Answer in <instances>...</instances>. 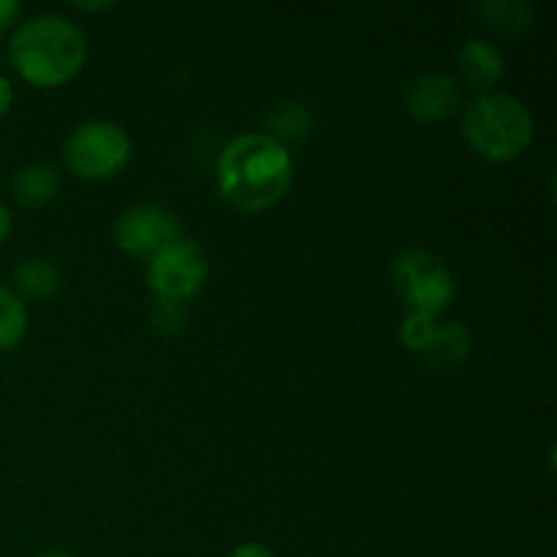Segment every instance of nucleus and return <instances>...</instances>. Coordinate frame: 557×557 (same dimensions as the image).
Instances as JSON below:
<instances>
[{"label": "nucleus", "instance_id": "23", "mask_svg": "<svg viewBox=\"0 0 557 557\" xmlns=\"http://www.w3.org/2000/svg\"><path fill=\"white\" fill-rule=\"evenodd\" d=\"M36 557H71V555H65V553H58V549H49V553H38Z\"/></svg>", "mask_w": 557, "mask_h": 557}, {"label": "nucleus", "instance_id": "10", "mask_svg": "<svg viewBox=\"0 0 557 557\" xmlns=\"http://www.w3.org/2000/svg\"><path fill=\"white\" fill-rule=\"evenodd\" d=\"M14 188L16 201L27 210H38V207H47L49 201L58 196L60 190V172L58 166H52L49 161H30L14 174Z\"/></svg>", "mask_w": 557, "mask_h": 557}, {"label": "nucleus", "instance_id": "13", "mask_svg": "<svg viewBox=\"0 0 557 557\" xmlns=\"http://www.w3.org/2000/svg\"><path fill=\"white\" fill-rule=\"evenodd\" d=\"M484 25L500 36H522L533 25V5L528 3H479L473 5Z\"/></svg>", "mask_w": 557, "mask_h": 557}, {"label": "nucleus", "instance_id": "8", "mask_svg": "<svg viewBox=\"0 0 557 557\" xmlns=\"http://www.w3.org/2000/svg\"><path fill=\"white\" fill-rule=\"evenodd\" d=\"M460 103V85L451 74L438 69L422 71L403 90V107L419 123H438L449 117Z\"/></svg>", "mask_w": 557, "mask_h": 557}, {"label": "nucleus", "instance_id": "16", "mask_svg": "<svg viewBox=\"0 0 557 557\" xmlns=\"http://www.w3.org/2000/svg\"><path fill=\"white\" fill-rule=\"evenodd\" d=\"M435 326H438V319H430V315L422 313H408L406 321L400 324V343L411 354H424L430 341H433Z\"/></svg>", "mask_w": 557, "mask_h": 557}, {"label": "nucleus", "instance_id": "15", "mask_svg": "<svg viewBox=\"0 0 557 557\" xmlns=\"http://www.w3.org/2000/svg\"><path fill=\"white\" fill-rule=\"evenodd\" d=\"M27 335V308L14 288L0 283V354L14 351Z\"/></svg>", "mask_w": 557, "mask_h": 557}, {"label": "nucleus", "instance_id": "9", "mask_svg": "<svg viewBox=\"0 0 557 557\" xmlns=\"http://www.w3.org/2000/svg\"><path fill=\"white\" fill-rule=\"evenodd\" d=\"M457 71H460V79L471 87L476 96L484 92H493L495 87L504 79V54L495 47L493 41H484V38H473L457 54Z\"/></svg>", "mask_w": 557, "mask_h": 557}, {"label": "nucleus", "instance_id": "1", "mask_svg": "<svg viewBox=\"0 0 557 557\" xmlns=\"http://www.w3.org/2000/svg\"><path fill=\"white\" fill-rule=\"evenodd\" d=\"M218 194L243 212H264L288 194L294 158L288 147L264 131L239 134L221 150L215 163Z\"/></svg>", "mask_w": 557, "mask_h": 557}, {"label": "nucleus", "instance_id": "2", "mask_svg": "<svg viewBox=\"0 0 557 557\" xmlns=\"http://www.w3.org/2000/svg\"><path fill=\"white\" fill-rule=\"evenodd\" d=\"M9 60L27 85L41 90L63 87L85 69L87 36L69 16H30L11 30Z\"/></svg>", "mask_w": 557, "mask_h": 557}, {"label": "nucleus", "instance_id": "6", "mask_svg": "<svg viewBox=\"0 0 557 557\" xmlns=\"http://www.w3.org/2000/svg\"><path fill=\"white\" fill-rule=\"evenodd\" d=\"M210 277V259L205 248L188 237L174 239L172 245L147 261V283L158 299L188 302L205 288Z\"/></svg>", "mask_w": 557, "mask_h": 557}, {"label": "nucleus", "instance_id": "11", "mask_svg": "<svg viewBox=\"0 0 557 557\" xmlns=\"http://www.w3.org/2000/svg\"><path fill=\"white\" fill-rule=\"evenodd\" d=\"M60 292V270L44 256H25L14 267V294L25 302H47Z\"/></svg>", "mask_w": 557, "mask_h": 557}, {"label": "nucleus", "instance_id": "4", "mask_svg": "<svg viewBox=\"0 0 557 557\" xmlns=\"http://www.w3.org/2000/svg\"><path fill=\"white\" fill-rule=\"evenodd\" d=\"M392 286L408 313L441 319L457 299L449 264L424 248H408L392 259Z\"/></svg>", "mask_w": 557, "mask_h": 557}, {"label": "nucleus", "instance_id": "14", "mask_svg": "<svg viewBox=\"0 0 557 557\" xmlns=\"http://www.w3.org/2000/svg\"><path fill=\"white\" fill-rule=\"evenodd\" d=\"M310 131H313V112H310L305 103H283L272 112L270 123H267V136H272L275 141H281L283 147L288 141H302L308 139Z\"/></svg>", "mask_w": 557, "mask_h": 557}, {"label": "nucleus", "instance_id": "7", "mask_svg": "<svg viewBox=\"0 0 557 557\" xmlns=\"http://www.w3.org/2000/svg\"><path fill=\"white\" fill-rule=\"evenodd\" d=\"M180 237H183L180 218L169 207L152 205V201L128 207L114 221V245L134 259L150 261Z\"/></svg>", "mask_w": 557, "mask_h": 557}, {"label": "nucleus", "instance_id": "3", "mask_svg": "<svg viewBox=\"0 0 557 557\" xmlns=\"http://www.w3.org/2000/svg\"><path fill=\"white\" fill-rule=\"evenodd\" d=\"M462 136L479 158L509 163L525 156L536 136V123L525 103L511 92H484L466 107Z\"/></svg>", "mask_w": 557, "mask_h": 557}, {"label": "nucleus", "instance_id": "22", "mask_svg": "<svg viewBox=\"0 0 557 557\" xmlns=\"http://www.w3.org/2000/svg\"><path fill=\"white\" fill-rule=\"evenodd\" d=\"M74 5L79 11H107V9H112L114 3H79V0H76Z\"/></svg>", "mask_w": 557, "mask_h": 557}, {"label": "nucleus", "instance_id": "21", "mask_svg": "<svg viewBox=\"0 0 557 557\" xmlns=\"http://www.w3.org/2000/svg\"><path fill=\"white\" fill-rule=\"evenodd\" d=\"M11 228H14V215H11L9 207L0 201V245L11 237Z\"/></svg>", "mask_w": 557, "mask_h": 557}, {"label": "nucleus", "instance_id": "17", "mask_svg": "<svg viewBox=\"0 0 557 557\" xmlns=\"http://www.w3.org/2000/svg\"><path fill=\"white\" fill-rule=\"evenodd\" d=\"M152 324L163 335H174L183 330L185 324V305L183 302H169V299H158L156 310H152Z\"/></svg>", "mask_w": 557, "mask_h": 557}, {"label": "nucleus", "instance_id": "20", "mask_svg": "<svg viewBox=\"0 0 557 557\" xmlns=\"http://www.w3.org/2000/svg\"><path fill=\"white\" fill-rule=\"evenodd\" d=\"M11 103H14V85L5 74H0V120L11 112Z\"/></svg>", "mask_w": 557, "mask_h": 557}, {"label": "nucleus", "instance_id": "5", "mask_svg": "<svg viewBox=\"0 0 557 557\" xmlns=\"http://www.w3.org/2000/svg\"><path fill=\"white\" fill-rule=\"evenodd\" d=\"M131 136L112 120H87L76 125L63 147L65 166L79 180H109L123 172L131 161Z\"/></svg>", "mask_w": 557, "mask_h": 557}, {"label": "nucleus", "instance_id": "19", "mask_svg": "<svg viewBox=\"0 0 557 557\" xmlns=\"http://www.w3.org/2000/svg\"><path fill=\"white\" fill-rule=\"evenodd\" d=\"M228 557H275V553H272V549L261 542H245V544H239V547L234 549Z\"/></svg>", "mask_w": 557, "mask_h": 557}, {"label": "nucleus", "instance_id": "18", "mask_svg": "<svg viewBox=\"0 0 557 557\" xmlns=\"http://www.w3.org/2000/svg\"><path fill=\"white\" fill-rule=\"evenodd\" d=\"M22 22V5L16 0H0V36L11 33Z\"/></svg>", "mask_w": 557, "mask_h": 557}, {"label": "nucleus", "instance_id": "12", "mask_svg": "<svg viewBox=\"0 0 557 557\" xmlns=\"http://www.w3.org/2000/svg\"><path fill=\"white\" fill-rule=\"evenodd\" d=\"M422 357L438 370H457L471 357V332L460 321H438Z\"/></svg>", "mask_w": 557, "mask_h": 557}]
</instances>
